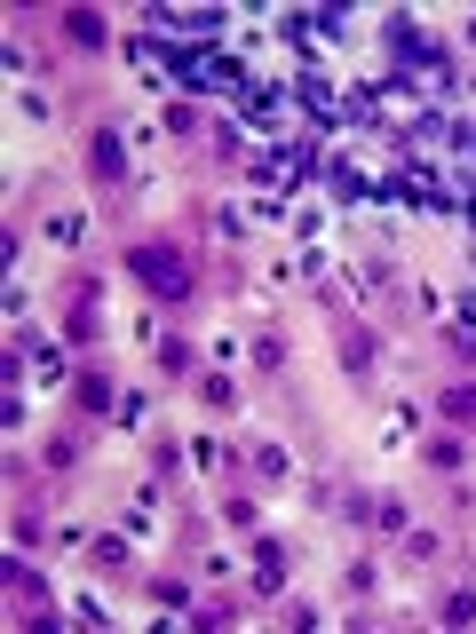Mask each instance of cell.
<instances>
[{
	"label": "cell",
	"mask_w": 476,
	"mask_h": 634,
	"mask_svg": "<svg viewBox=\"0 0 476 634\" xmlns=\"http://www.w3.org/2000/svg\"><path fill=\"white\" fill-rule=\"evenodd\" d=\"M127 270L159 294V302H191V286H199V270H191V254L183 246H167V238H143L135 254H127Z\"/></svg>",
	"instance_id": "obj_1"
},
{
	"label": "cell",
	"mask_w": 476,
	"mask_h": 634,
	"mask_svg": "<svg viewBox=\"0 0 476 634\" xmlns=\"http://www.w3.org/2000/svg\"><path fill=\"white\" fill-rule=\"evenodd\" d=\"M88 167H96L104 183L127 175V143H119V127H96V135H88Z\"/></svg>",
	"instance_id": "obj_2"
},
{
	"label": "cell",
	"mask_w": 476,
	"mask_h": 634,
	"mask_svg": "<svg viewBox=\"0 0 476 634\" xmlns=\"http://www.w3.org/2000/svg\"><path fill=\"white\" fill-rule=\"evenodd\" d=\"M96 317H104L96 286H72V317H64V333H72V341H88V333H96Z\"/></svg>",
	"instance_id": "obj_3"
},
{
	"label": "cell",
	"mask_w": 476,
	"mask_h": 634,
	"mask_svg": "<svg viewBox=\"0 0 476 634\" xmlns=\"http://www.w3.org/2000/svg\"><path fill=\"white\" fill-rule=\"evenodd\" d=\"M64 40H72V48H104L112 32H104V16H96V8H72V16H64Z\"/></svg>",
	"instance_id": "obj_4"
},
{
	"label": "cell",
	"mask_w": 476,
	"mask_h": 634,
	"mask_svg": "<svg viewBox=\"0 0 476 634\" xmlns=\"http://www.w3.org/2000/svg\"><path fill=\"white\" fill-rule=\"evenodd\" d=\"M254 579L262 587H286V547L278 539H254Z\"/></svg>",
	"instance_id": "obj_5"
},
{
	"label": "cell",
	"mask_w": 476,
	"mask_h": 634,
	"mask_svg": "<svg viewBox=\"0 0 476 634\" xmlns=\"http://www.w3.org/2000/svg\"><path fill=\"white\" fill-rule=\"evenodd\" d=\"M112 405H119L112 373H80V413H112Z\"/></svg>",
	"instance_id": "obj_6"
},
{
	"label": "cell",
	"mask_w": 476,
	"mask_h": 634,
	"mask_svg": "<svg viewBox=\"0 0 476 634\" xmlns=\"http://www.w3.org/2000/svg\"><path fill=\"white\" fill-rule=\"evenodd\" d=\"M461 460H469L461 436H429V468H461Z\"/></svg>",
	"instance_id": "obj_7"
},
{
	"label": "cell",
	"mask_w": 476,
	"mask_h": 634,
	"mask_svg": "<svg viewBox=\"0 0 476 634\" xmlns=\"http://www.w3.org/2000/svg\"><path fill=\"white\" fill-rule=\"evenodd\" d=\"M437 619H445V627H469V619H476V595H469V587H461V595H445V603H437Z\"/></svg>",
	"instance_id": "obj_8"
},
{
	"label": "cell",
	"mask_w": 476,
	"mask_h": 634,
	"mask_svg": "<svg viewBox=\"0 0 476 634\" xmlns=\"http://www.w3.org/2000/svg\"><path fill=\"white\" fill-rule=\"evenodd\" d=\"M445 421H476V389H445Z\"/></svg>",
	"instance_id": "obj_9"
},
{
	"label": "cell",
	"mask_w": 476,
	"mask_h": 634,
	"mask_svg": "<svg viewBox=\"0 0 476 634\" xmlns=\"http://www.w3.org/2000/svg\"><path fill=\"white\" fill-rule=\"evenodd\" d=\"M278 357H286V341H278V333H262V341H254V365H262V373H278Z\"/></svg>",
	"instance_id": "obj_10"
}]
</instances>
